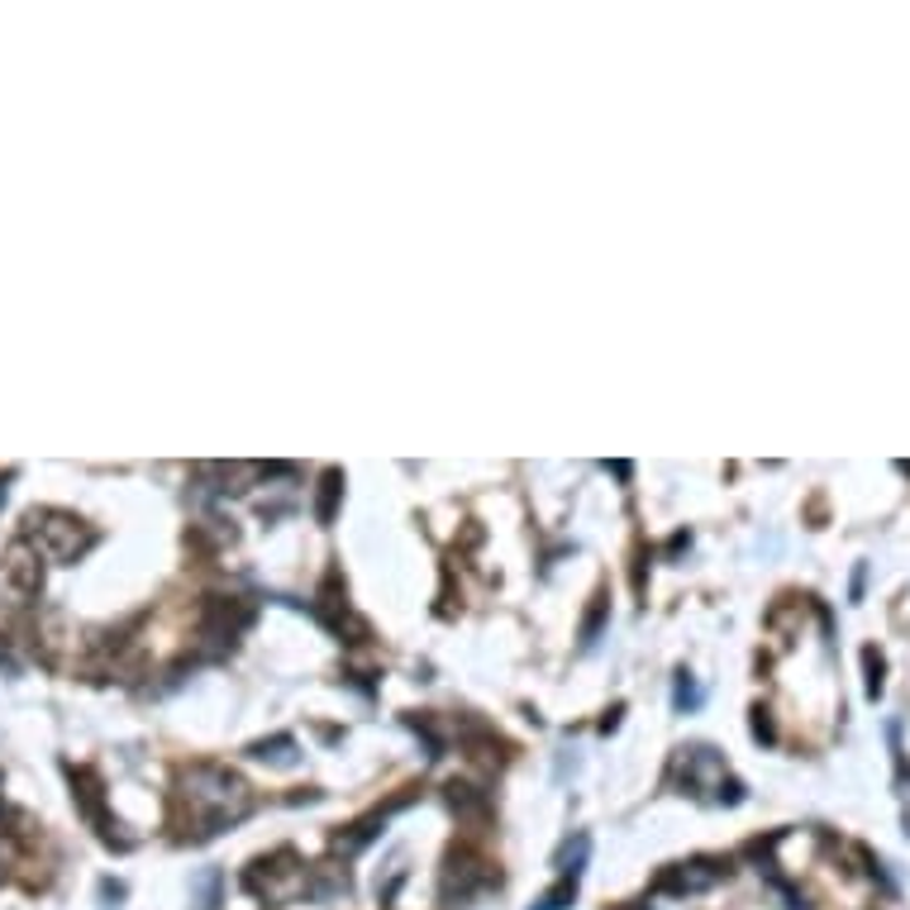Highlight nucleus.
Instances as JSON below:
<instances>
[{
  "label": "nucleus",
  "mask_w": 910,
  "mask_h": 910,
  "mask_svg": "<svg viewBox=\"0 0 910 910\" xmlns=\"http://www.w3.org/2000/svg\"><path fill=\"white\" fill-rule=\"evenodd\" d=\"M863 667H867V696H882V687H887V663H882V653L877 649H863Z\"/></svg>",
  "instance_id": "nucleus-5"
},
{
  "label": "nucleus",
  "mask_w": 910,
  "mask_h": 910,
  "mask_svg": "<svg viewBox=\"0 0 910 910\" xmlns=\"http://www.w3.org/2000/svg\"><path fill=\"white\" fill-rule=\"evenodd\" d=\"M730 873L724 863H716V859H696V863H677L672 873H663V882L658 887L663 891H672V896H687V891H706V887H716V882Z\"/></svg>",
  "instance_id": "nucleus-2"
},
{
  "label": "nucleus",
  "mask_w": 910,
  "mask_h": 910,
  "mask_svg": "<svg viewBox=\"0 0 910 910\" xmlns=\"http://www.w3.org/2000/svg\"><path fill=\"white\" fill-rule=\"evenodd\" d=\"M754 738L772 744V720H768V710H754Z\"/></svg>",
  "instance_id": "nucleus-7"
},
{
  "label": "nucleus",
  "mask_w": 910,
  "mask_h": 910,
  "mask_svg": "<svg viewBox=\"0 0 910 910\" xmlns=\"http://www.w3.org/2000/svg\"><path fill=\"white\" fill-rule=\"evenodd\" d=\"M334 492H339V472H324V500H320V520L334 516Z\"/></svg>",
  "instance_id": "nucleus-6"
},
{
  "label": "nucleus",
  "mask_w": 910,
  "mask_h": 910,
  "mask_svg": "<svg viewBox=\"0 0 910 910\" xmlns=\"http://www.w3.org/2000/svg\"><path fill=\"white\" fill-rule=\"evenodd\" d=\"M5 582H10V591H15V596H24V601L44 591V567H38V553L24 544V539L5 553Z\"/></svg>",
  "instance_id": "nucleus-3"
},
{
  "label": "nucleus",
  "mask_w": 910,
  "mask_h": 910,
  "mask_svg": "<svg viewBox=\"0 0 910 910\" xmlns=\"http://www.w3.org/2000/svg\"><path fill=\"white\" fill-rule=\"evenodd\" d=\"M572 896H577V877H563L558 887H553L534 910H567V906H572Z\"/></svg>",
  "instance_id": "nucleus-4"
},
{
  "label": "nucleus",
  "mask_w": 910,
  "mask_h": 910,
  "mask_svg": "<svg viewBox=\"0 0 910 910\" xmlns=\"http://www.w3.org/2000/svg\"><path fill=\"white\" fill-rule=\"evenodd\" d=\"M24 544L48 563H76L91 548V530L68 510H29L24 516Z\"/></svg>",
  "instance_id": "nucleus-1"
}]
</instances>
